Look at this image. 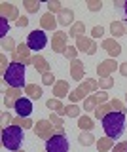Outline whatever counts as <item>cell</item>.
I'll return each instance as SVG.
<instances>
[{
  "instance_id": "1",
  "label": "cell",
  "mask_w": 127,
  "mask_h": 152,
  "mask_svg": "<svg viewBox=\"0 0 127 152\" xmlns=\"http://www.w3.org/2000/svg\"><path fill=\"white\" fill-rule=\"evenodd\" d=\"M102 129L110 139H120L125 131V114L123 112H108L102 116Z\"/></svg>"
},
{
  "instance_id": "2",
  "label": "cell",
  "mask_w": 127,
  "mask_h": 152,
  "mask_svg": "<svg viewBox=\"0 0 127 152\" xmlns=\"http://www.w3.org/2000/svg\"><path fill=\"white\" fill-rule=\"evenodd\" d=\"M23 137H25V135H23V129L19 126H8L6 129L2 131V145L6 146L8 150L15 152V150L21 148Z\"/></svg>"
},
{
  "instance_id": "3",
  "label": "cell",
  "mask_w": 127,
  "mask_h": 152,
  "mask_svg": "<svg viewBox=\"0 0 127 152\" xmlns=\"http://www.w3.org/2000/svg\"><path fill=\"white\" fill-rule=\"evenodd\" d=\"M4 80L12 88H23L25 86V65L21 63H10L4 72Z\"/></svg>"
},
{
  "instance_id": "4",
  "label": "cell",
  "mask_w": 127,
  "mask_h": 152,
  "mask_svg": "<svg viewBox=\"0 0 127 152\" xmlns=\"http://www.w3.org/2000/svg\"><path fill=\"white\" fill-rule=\"evenodd\" d=\"M70 150V142L67 139V135L57 133V135L49 137L46 141V152H68Z\"/></svg>"
},
{
  "instance_id": "5",
  "label": "cell",
  "mask_w": 127,
  "mask_h": 152,
  "mask_svg": "<svg viewBox=\"0 0 127 152\" xmlns=\"http://www.w3.org/2000/svg\"><path fill=\"white\" fill-rule=\"evenodd\" d=\"M27 46L30 48L32 51H40L48 46V34L44 31H32L29 38H27Z\"/></svg>"
},
{
  "instance_id": "6",
  "label": "cell",
  "mask_w": 127,
  "mask_h": 152,
  "mask_svg": "<svg viewBox=\"0 0 127 152\" xmlns=\"http://www.w3.org/2000/svg\"><path fill=\"white\" fill-rule=\"evenodd\" d=\"M15 112L19 114V116H29V114L32 112V103H30V99H27V97H23V99H17L15 101Z\"/></svg>"
},
{
  "instance_id": "7",
  "label": "cell",
  "mask_w": 127,
  "mask_h": 152,
  "mask_svg": "<svg viewBox=\"0 0 127 152\" xmlns=\"http://www.w3.org/2000/svg\"><path fill=\"white\" fill-rule=\"evenodd\" d=\"M8 31H10V27H8V21H6V19H0V36L4 38Z\"/></svg>"
},
{
  "instance_id": "8",
  "label": "cell",
  "mask_w": 127,
  "mask_h": 152,
  "mask_svg": "<svg viewBox=\"0 0 127 152\" xmlns=\"http://www.w3.org/2000/svg\"><path fill=\"white\" fill-rule=\"evenodd\" d=\"M123 12H125V19H127V2L123 4Z\"/></svg>"
}]
</instances>
